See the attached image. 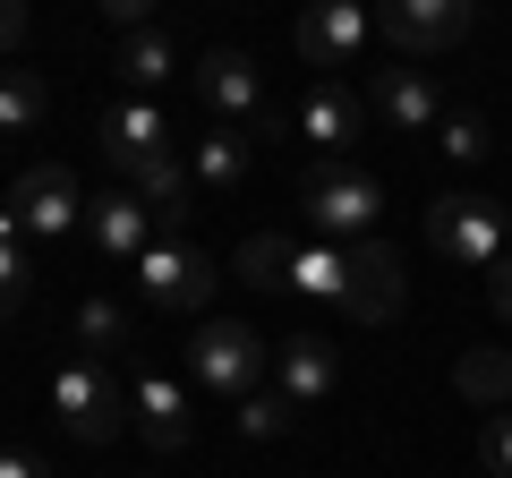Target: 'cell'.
Here are the masks:
<instances>
[{
    "label": "cell",
    "instance_id": "6",
    "mask_svg": "<svg viewBox=\"0 0 512 478\" xmlns=\"http://www.w3.org/2000/svg\"><path fill=\"white\" fill-rule=\"evenodd\" d=\"M470 26H478L470 0H393V9L376 18V35L393 43L402 60H427V52H453Z\"/></svg>",
    "mask_w": 512,
    "mask_h": 478
},
{
    "label": "cell",
    "instance_id": "23",
    "mask_svg": "<svg viewBox=\"0 0 512 478\" xmlns=\"http://www.w3.org/2000/svg\"><path fill=\"white\" fill-rule=\"evenodd\" d=\"M26 291H35V265H26V231H18V214H0V325L26 308Z\"/></svg>",
    "mask_w": 512,
    "mask_h": 478
},
{
    "label": "cell",
    "instance_id": "22",
    "mask_svg": "<svg viewBox=\"0 0 512 478\" xmlns=\"http://www.w3.org/2000/svg\"><path fill=\"white\" fill-rule=\"evenodd\" d=\"M111 69H120L128 86H163V77L180 69V52H171V35H163V26H146V35H120Z\"/></svg>",
    "mask_w": 512,
    "mask_h": 478
},
{
    "label": "cell",
    "instance_id": "2",
    "mask_svg": "<svg viewBox=\"0 0 512 478\" xmlns=\"http://www.w3.org/2000/svg\"><path fill=\"white\" fill-rule=\"evenodd\" d=\"M137 291H146L163 316H205L214 291H222V265L205 257L197 239H154L146 257H137Z\"/></svg>",
    "mask_w": 512,
    "mask_h": 478
},
{
    "label": "cell",
    "instance_id": "12",
    "mask_svg": "<svg viewBox=\"0 0 512 478\" xmlns=\"http://www.w3.org/2000/svg\"><path fill=\"white\" fill-rule=\"evenodd\" d=\"M86 239L111 265H137L154 248V214L137 205V188H103V197H86Z\"/></svg>",
    "mask_w": 512,
    "mask_h": 478
},
{
    "label": "cell",
    "instance_id": "19",
    "mask_svg": "<svg viewBox=\"0 0 512 478\" xmlns=\"http://www.w3.org/2000/svg\"><path fill=\"white\" fill-rule=\"evenodd\" d=\"M248 163H256V137L248 129H222V120H214V137H197V154H188L197 188H239V180H248Z\"/></svg>",
    "mask_w": 512,
    "mask_h": 478
},
{
    "label": "cell",
    "instance_id": "21",
    "mask_svg": "<svg viewBox=\"0 0 512 478\" xmlns=\"http://www.w3.org/2000/svg\"><path fill=\"white\" fill-rule=\"evenodd\" d=\"M291 239L282 231H256V239H239V257H231V274L248 282V291H291Z\"/></svg>",
    "mask_w": 512,
    "mask_h": 478
},
{
    "label": "cell",
    "instance_id": "17",
    "mask_svg": "<svg viewBox=\"0 0 512 478\" xmlns=\"http://www.w3.org/2000/svg\"><path fill=\"white\" fill-rule=\"evenodd\" d=\"M291 129H299V137H308V146H316V154H342V146H350V137H359V94H342V86H316V94H308V103H299V111H291Z\"/></svg>",
    "mask_w": 512,
    "mask_h": 478
},
{
    "label": "cell",
    "instance_id": "8",
    "mask_svg": "<svg viewBox=\"0 0 512 478\" xmlns=\"http://www.w3.org/2000/svg\"><path fill=\"white\" fill-rule=\"evenodd\" d=\"M367 35H376V18H367L359 0H325V9H308V18L291 26V52L308 60V69H359Z\"/></svg>",
    "mask_w": 512,
    "mask_h": 478
},
{
    "label": "cell",
    "instance_id": "31",
    "mask_svg": "<svg viewBox=\"0 0 512 478\" xmlns=\"http://www.w3.org/2000/svg\"><path fill=\"white\" fill-rule=\"evenodd\" d=\"M18 43H26V9H18V0H0V60L18 52Z\"/></svg>",
    "mask_w": 512,
    "mask_h": 478
},
{
    "label": "cell",
    "instance_id": "5",
    "mask_svg": "<svg viewBox=\"0 0 512 478\" xmlns=\"http://www.w3.org/2000/svg\"><path fill=\"white\" fill-rule=\"evenodd\" d=\"M52 410H60V427H69L77 444H111L137 410H128V393L111 385L94 359H77V368H60V385H52Z\"/></svg>",
    "mask_w": 512,
    "mask_h": 478
},
{
    "label": "cell",
    "instance_id": "9",
    "mask_svg": "<svg viewBox=\"0 0 512 478\" xmlns=\"http://www.w3.org/2000/svg\"><path fill=\"white\" fill-rule=\"evenodd\" d=\"M197 94H205V111H214L222 129H248L256 111H265V86H256V60L239 52V43H214V52L197 60Z\"/></svg>",
    "mask_w": 512,
    "mask_h": 478
},
{
    "label": "cell",
    "instance_id": "25",
    "mask_svg": "<svg viewBox=\"0 0 512 478\" xmlns=\"http://www.w3.org/2000/svg\"><path fill=\"white\" fill-rule=\"evenodd\" d=\"M77 342L103 359V350H128V342H137V325H128L120 299H77Z\"/></svg>",
    "mask_w": 512,
    "mask_h": 478
},
{
    "label": "cell",
    "instance_id": "7",
    "mask_svg": "<svg viewBox=\"0 0 512 478\" xmlns=\"http://www.w3.org/2000/svg\"><path fill=\"white\" fill-rule=\"evenodd\" d=\"M9 214H18L26 239H69L77 222H86V197H77L69 163H35V171H18V188H9Z\"/></svg>",
    "mask_w": 512,
    "mask_h": 478
},
{
    "label": "cell",
    "instance_id": "15",
    "mask_svg": "<svg viewBox=\"0 0 512 478\" xmlns=\"http://www.w3.org/2000/svg\"><path fill=\"white\" fill-rule=\"evenodd\" d=\"M154 154H171V129H163V111H154V103L103 111V163L111 171H137V163H154Z\"/></svg>",
    "mask_w": 512,
    "mask_h": 478
},
{
    "label": "cell",
    "instance_id": "24",
    "mask_svg": "<svg viewBox=\"0 0 512 478\" xmlns=\"http://www.w3.org/2000/svg\"><path fill=\"white\" fill-rule=\"evenodd\" d=\"M43 103H52V94H43L35 69H0V137H26L43 120Z\"/></svg>",
    "mask_w": 512,
    "mask_h": 478
},
{
    "label": "cell",
    "instance_id": "18",
    "mask_svg": "<svg viewBox=\"0 0 512 478\" xmlns=\"http://www.w3.org/2000/svg\"><path fill=\"white\" fill-rule=\"evenodd\" d=\"M291 291H299V299H325V308H342V299H350V248H333V239H299Z\"/></svg>",
    "mask_w": 512,
    "mask_h": 478
},
{
    "label": "cell",
    "instance_id": "29",
    "mask_svg": "<svg viewBox=\"0 0 512 478\" xmlns=\"http://www.w3.org/2000/svg\"><path fill=\"white\" fill-rule=\"evenodd\" d=\"M487 299H495V325L512 333V257H495V282H487Z\"/></svg>",
    "mask_w": 512,
    "mask_h": 478
},
{
    "label": "cell",
    "instance_id": "32",
    "mask_svg": "<svg viewBox=\"0 0 512 478\" xmlns=\"http://www.w3.org/2000/svg\"><path fill=\"white\" fill-rule=\"evenodd\" d=\"M0 478H52V470H43L35 453H0Z\"/></svg>",
    "mask_w": 512,
    "mask_h": 478
},
{
    "label": "cell",
    "instance_id": "20",
    "mask_svg": "<svg viewBox=\"0 0 512 478\" xmlns=\"http://www.w3.org/2000/svg\"><path fill=\"white\" fill-rule=\"evenodd\" d=\"M453 385L470 393L487 419H495V410H512V350H495V342L487 350H461V359H453Z\"/></svg>",
    "mask_w": 512,
    "mask_h": 478
},
{
    "label": "cell",
    "instance_id": "11",
    "mask_svg": "<svg viewBox=\"0 0 512 478\" xmlns=\"http://www.w3.org/2000/svg\"><path fill=\"white\" fill-rule=\"evenodd\" d=\"M367 103H376L384 129H402V137H419V129H436V120H444V94H436V77H427L419 60H393V69H376Z\"/></svg>",
    "mask_w": 512,
    "mask_h": 478
},
{
    "label": "cell",
    "instance_id": "28",
    "mask_svg": "<svg viewBox=\"0 0 512 478\" xmlns=\"http://www.w3.org/2000/svg\"><path fill=\"white\" fill-rule=\"evenodd\" d=\"M478 470H487V478H512V410H495V419L478 427Z\"/></svg>",
    "mask_w": 512,
    "mask_h": 478
},
{
    "label": "cell",
    "instance_id": "30",
    "mask_svg": "<svg viewBox=\"0 0 512 478\" xmlns=\"http://www.w3.org/2000/svg\"><path fill=\"white\" fill-rule=\"evenodd\" d=\"M103 18L120 26V35H146V26H154V18H146V0H103Z\"/></svg>",
    "mask_w": 512,
    "mask_h": 478
},
{
    "label": "cell",
    "instance_id": "26",
    "mask_svg": "<svg viewBox=\"0 0 512 478\" xmlns=\"http://www.w3.org/2000/svg\"><path fill=\"white\" fill-rule=\"evenodd\" d=\"M436 146H444V163H487L495 137H487L478 111H444V120H436Z\"/></svg>",
    "mask_w": 512,
    "mask_h": 478
},
{
    "label": "cell",
    "instance_id": "27",
    "mask_svg": "<svg viewBox=\"0 0 512 478\" xmlns=\"http://www.w3.org/2000/svg\"><path fill=\"white\" fill-rule=\"evenodd\" d=\"M291 419H299V410L282 402V393H265V385H256L248 402H239V436H248V444H274V436H291Z\"/></svg>",
    "mask_w": 512,
    "mask_h": 478
},
{
    "label": "cell",
    "instance_id": "4",
    "mask_svg": "<svg viewBox=\"0 0 512 478\" xmlns=\"http://www.w3.org/2000/svg\"><path fill=\"white\" fill-rule=\"evenodd\" d=\"M427 239H436L444 265H495L512 239V214L495 197H470V188H453V197L427 205Z\"/></svg>",
    "mask_w": 512,
    "mask_h": 478
},
{
    "label": "cell",
    "instance_id": "10",
    "mask_svg": "<svg viewBox=\"0 0 512 478\" xmlns=\"http://www.w3.org/2000/svg\"><path fill=\"white\" fill-rule=\"evenodd\" d=\"M333 385H342V350H333V333H291V342L274 350V393L291 410L333 402Z\"/></svg>",
    "mask_w": 512,
    "mask_h": 478
},
{
    "label": "cell",
    "instance_id": "1",
    "mask_svg": "<svg viewBox=\"0 0 512 478\" xmlns=\"http://www.w3.org/2000/svg\"><path fill=\"white\" fill-rule=\"evenodd\" d=\"M265 333L256 325H239V316H222V325H197L180 342V368H188V385L197 393H222V402H248L256 393V376H265Z\"/></svg>",
    "mask_w": 512,
    "mask_h": 478
},
{
    "label": "cell",
    "instance_id": "14",
    "mask_svg": "<svg viewBox=\"0 0 512 478\" xmlns=\"http://www.w3.org/2000/svg\"><path fill=\"white\" fill-rule=\"evenodd\" d=\"M359 325H393L402 316V257L384 248V239H359L350 248V299H342Z\"/></svg>",
    "mask_w": 512,
    "mask_h": 478
},
{
    "label": "cell",
    "instance_id": "13",
    "mask_svg": "<svg viewBox=\"0 0 512 478\" xmlns=\"http://www.w3.org/2000/svg\"><path fill=\"white\" fill-rule=\"evenodd\" d=\"M137 180V205L154 214V239H188V214H197V171L180 154H154V163L128 171Z\"/></svg>",
    "mask_w": 512,
    "mask_h": 478
},
{
    "label": "cell",
    "instance_id": "33",
    "mask_svg": "<svg viewBox=\"0 0 512 478\" xmlns=\"http://www.w3.org/2000/svg\"><path fill=\"white\" fill-rule=\"evenodd\" d=\"M478 478H487V470H478Z\"/></svg>",
    "mask_w": 512,
    "mask_h": 478
},
{
    "label": "cell",
    "instance_id": "16",
    "mask_svg": "<svg viewBox=\"0 0 512 478\" xmlns=\"http://www.w3.org/2000/svg\"><path fill=\"white\" fill-rule=\"evenodd\" d=\"M128 410H137V427H146L154 453H180V444L197 436V419H188V385H180V376H146V385L128 393Z\"/></svg>",
    "mask_w": 512,
    "mask_h": 478
},
{
    "label": "cell",
    "instance_id": "3",
    "mask_svg": "<svg viewBox=\"0 0 512 478\" xmlns=\"http://www.w3.org/2000/svg\"><path fill=\"white\" fill-rule=\"evenodd\" d=\"M299 205H308V231L333 239V248H359V231L384 214V188L367 171H342V163H316L299 180Z\"/></svg>",
    "mask_w": 512,
    "mask_h": 478
}]
</instances>
